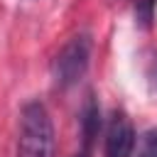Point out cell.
<instances>
[{"mask_svg":"<svg viewBox=\"0 0 157 157\" xmlns=\"http://www.w3.org/2000/svg\"><path fill=\"white\" fill-rule=\"evenodd\" d=\"M17 157H54V125L39 101L25 103L20 113Z\"/></svg>","mask_w":157,"mask_h":157,"instance_id":"6da1fadb","label":"cell"},{"mask_svg":"<svg viewBox=\"0 0 157 157\" xmlns=\"http://www.w3.org/2000/svg\"><path fill=\"white\" fill-rule=\"evenodd\" d=\"M88 61H91V37L88 34L71 37L54 56V64H52L54 83L59 88H69L78 83L88 69Z\"/></svg>","mask_w":157,"mask_h":157,"instance_id":"7a4b0ae2","label":"cell"},{"mask_svg":"<svg viewBox=\"0 0 157 157\" xmlns=\"http://www.w3.org/2000/svg\"><path fill=\"white\" fill-rule=\"evenodd\" d=\"M135 152V128L125 113H113L105 125L103 157H132Z\"/></svg>","mask_w":157,"mask_h":157,"instance_id":"3957f363","label":"cell"},{"mask_svg":"<svg viewBox=\"0 0 157 157\" xmlns=\"http://www.w3.org/2000/svg\"><path fill=\"white\" fill-rule=\"evenodd\" d=\"M140 157H157V130L147 132L145 140H142V150H140Z\"/></svg>","mask_w":157,"mask_h":157,"instance_id":"277c9868","label":"cell"},{"mask_svg":"<svg viewBox=\"0 0 157 157\" xmlns=\"http://www.w3.org/2000/svg\"><path fill=\"white\" fill-rule=\"evenodd\" d=\"M74 157H88V147H83V150H81V152H76V155H74Z\"/></svg>","mask_w":157,"mask_h":157,"instance_id":"5b68a950","label":"cell"}]
</instances>
